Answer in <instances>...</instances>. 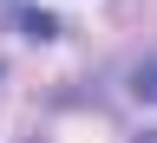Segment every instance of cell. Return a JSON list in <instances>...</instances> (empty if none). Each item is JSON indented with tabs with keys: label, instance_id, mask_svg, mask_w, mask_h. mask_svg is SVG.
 Instances as JSON below:
<instances>
[{
	"label": "cell",
	"instance_id": "obj_1",
	"mask_svg": "<svg viewBox=\"0 0 157 143\" xmlns=\"http://www.w3.org/2000/svg\"><path fill=\"white\" fill-rule=\"evenodd\" d=\"M13 20H20V33H26V39H59V20H52L46 7H20Z\"/></svg>",
	"mask_w": 157,
	"mask_h": 143
},
{
	"label": "cell",
	"instance_id": "obj_2",
	"mask_svg": "<svg viewBox=\"0 0 157 143\" xmlns=\"http://www.w3.org/2000/svg\"><path fill=\"white\" fill-rule=\"evenodd\" d=\"M131 98H144V104H157V59H144V65L131 72Z\"/></svg>",
	"mask_w": 157,
	"mask_h": 143
}]
</instances>
